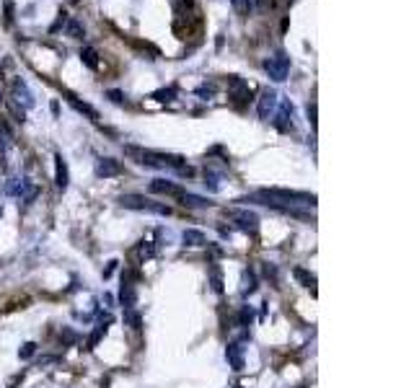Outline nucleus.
<instances>
[{
  "label": "nucleus",
  "mask_w": 414,
  "mask_h": 388,
  "mask_svg": "<svg viewBox=\"0 0 414 388\" xmlns=\"http://www.w3.org/2000/svg\"><path fill=\"white\" fill-rule=\"evenodd\" d=\"M137 256H140V259H153L156 256V246L150 241H140V243H137Z\"/></svg>",
  "instance_id": "obj_29"
},
{
  "label": "nucleus",
  "mask_w": 414,
  "mask_h": 388,
  "mask_svg": "<svg viewBox=\"0 0 414 388\" xmlns=\"http://www.w3.org/2000/svg\"><path fill=\"white\" fill-rule=\"evenodd\" d=\"M207 285H210V290L213 293H218V295H223V272H220V267L218 264H210V282H207Z\"/></svg>",
  "instance_id": "obj_20"
},
{
  "label": "nucleus",
  "mask_w": 414,
  "mask_h": 388,
  "mask_svg": "<svg viewBox=\"0 0 414 388\" xmlns=\"http://www.w3.org/2000/svg\"><path fill=\"white\" fill-rule=\"evenodd\" d=\"M6 18L8 21L13 18V3H11V0H6Z\"/></svg>",
  "instance_id": "obj_39"
},
{
  "label": "nucleus",
  "mask_w": 414,
  "mask_h": 388,
  "mask_svg": "<svg viewBox=\"0 0 414 388\" xmlns=\"http://www.w3.org/2000/svg\"><path fill=\"white\" fill-rule=\"evenodd\" d=\"M11 145H13V132L6 124V119H0V161H6V153L11 150Z\"/></svg>",
  "instance_id": "obj_18"
},
{
  "label": "nucleus",
  "mask_w": 414,
  "mask_h": 388,
  "mask_svg": "<svg viewBox=\"0 0 414 388\" xmlns=\"http://www.w3.org/2000/svg\"><path fill=\"white\" fill-rule=\"evenodd\" d=\"M264 70H267V75L274 81V83H283V81H288V75H290V57L280 49V52H274L272 57H267L264 60Z\"/></svg>",
  "instance_id": "obj_4"
},
{
  "label": "nucleus",
  "mask_w": 414,
  "mask_h": 388,
  "mask_svg": "<svg viewBox=\"0 0 414 388\" xmlns=\"http://www.w3.org/2000/svg\"><path fill=\"white\" fill-rule=\"evenodd\" d=\"M67 34H70L73 39H83L86 36V29L78 21H67Z\"/></svg>",
  "instance_id": "obj_30"
},
{
  "label": "nucleus",
  "mask_w": 414,
  "mask_h": 388,
  "mask_svg": "<svg viewBox=\"0 0 414 388\" xmlns=\"http://www.w3.org/2000/svg\"><path fill=\"white\" fill-rule=\"evenodd\" d=\"M106 96H109V99H111V101H114V104H124V99H127V96H124V93H122V91H109V93H106Z\"/></svg>",
  "instance_id": "obj_37"
},
{
  "label": "nucleus",
  "mask_w": 414,
  "mask_h": 388,
  "mask_svg": "<svg viewBox=\"0 0 414 388\" xmlns=\"http://www.w3.org/2000/svg\"><path fill=\"white\" fill-rule=\"evenodd\" d=\"M293 275H295V280H298L303 287H311V290H313V285H316V275H313V272H308V269H303V267H295Z\"/></svg>",
  "instance_id": "obj_23"
},
{
  "label": "nucleus",
  "mask_w": 414,
  "mask_h": 388,
  "mask_svg": "<svg viewBox=\"0 0 414 388\" xmlns=\"http://www.w3.org/2000/svg\"><path fill=\"white\" fill-rule=\"evenodd\" d=\"M70 104H73V109L76 111H81V114H86L88 119H93V122H99V111L91 106V104H86V101H78L76 96H70Z\"/></svg>",
  "instance_id": "obj_22"
},
{
  "label": "nucleus",
  "mask_w": 414,
  "mask_h": 388,
  "mask_svg": "<svg viewBox=\"0 0 414 388\" xmlns=\"http://www.w3.org/2000/svg\"><path fill=\"white\" fill-rule=\"evenodd\" d=\"M8 106H11V111L16 114V122H21V124H24V122H26V111H24V109H21L18 104H13V101H11Z\"/></svg>",
  "instance_id": "obj_34"
},
{
  "label": "nucleus",
  "mask_w": 414,
  "mask_h": 388,
  "mask_svg": "<svg viewBox=\"0 0 414 388\" xmlns=\"http://www.w3.org/2000/svg\"><path fill=\"white\" fill-rule=\"evenodd\" d=\"M34 355H36V344H34V342L21 344V350H18V357H21V360H31Z\"/></svg>",
  "instance_id": "obj_31"
},
{
  "label": "nucleus",
  "mask_w": 414,
  "mask_h": 388,
  "mask_svg": "<svg viewBox=\"0 0 414 388\" xmlns=\"http://www.w3.org/2000/svg\"><path fill=\"white\" fill-rule=\"evenodd\" d=\"M236 388H243V385H236Z\"/></svg>",
  "instance_id": "obj_43"
},
{
  "label": "nucleus",
  "mask_w": 414,
  "mask_h": 388,
  "mask_svg": "<svg viewBox=\"0 0 414 388\" xmlns=\"http://www.w3.org/2000/svg\"><path fill=\"white\" fill-rule=\"evenodd\" d=\"M119 305L124 311H132L137 305V287L129 280H124V277H122V287H119Z\"/></svg>",
  "instance_id": "obj_12"
},
{
  "label": "nucleus",
  "mask_w": 414,
  "mask_h": 388,
  "mask_svg": "<svg viewBox=\"0 0 414 388\" xmlns=\"http://www.w3.org/2000/svg\"><path fill=\"white\" fill-rule=\"evenodd\" d=\"M60 339H62V344H73V342H78V334L73 329H62Z\"/></svg>",
  "instance_id": "obj_33"
},
{
  "label": "nucleus",
  "mask_w": 414,
  "mask_h": 388,
  "mask_svg": "<svg viewBox=\"0 0 414 388\" xmlns=\"http://www.w3.org/2000/svg\"><path fill=\"white\" fill-rule=\"evenodd\" d=\"M124 153L145 168H163V171H176L179 176H192L194 171L186 166L184 156L176 153H161V150H145V148H137V145H124Z\"/></svg>",
  "instance_id": "obj_1"
},
{
  "label": "nucleus",
  "mask_w": 414,
  "mask_h": 388,
  "mask_svg": "<svg viewBox=\"0 0 414 388\" xmlns=\"http://www.w3.org/2000/svg\"><path fill=\"white\" fill-rule=\"evenodd\" d=\"M0 215H3V207H0Z\"/></svg>",
  "instance_id": "obj_41"
},
{
  "label": "nucleus",
  "mask_w": 414,
  "mask_h": 388,
  "mask_svg": "<svg viewBox=\"0 0 414 388\" xmlns=\"http://www.w3.org/2000/svg\"><path fill=\"white\" fill-rule=\"evenodd\" d=\"M308 119H311V127H316V104H308Z\"/></svg>",
  "instance_id": "obj_38"
},
{
  "label": "nucleus",
  "mask_w": 414,
  "mask_h": 388,
  "mask_svg": "<svg viewBox=\"0 0 414 388\" xmlns=\"http://www.w3.org/2000/svg\"><path fill=\"white\" fill-rule=\"evenodd\" d=\"M150 99H156L158 104H168V101H174L176 99V88L174 86H168V88H161V91H156Z\"/></svg>",
  "instance_id": "obj_25"
},
{
  "label": "nucleus",
  "mask_w": 414,
  "mask_h": 388,
  "mask_svg": "<svg viewBox=\"0 0 414 388\" xmlns=\"http://www.w3.org/2000/svg\"><path fill=\"white\" fill-rule=\"evenodd\" d=\"M13 104H18L21 109L34 106V93L29 91V86L24 81H13Z\"/></svg>",
  "instance_id": "obj_11"
},
{
  "label": "nucleus",
  "mask_w": 414,
  "mask_h": 388,
  "mask_svg": "<svg viewBox=\"0 0 414 388\" xmlns=\"http://www.w3.org/2000/svg\"><path fill=\"white\" fill-rule=\"evenodd\" d=\"M54 184L60 191L67 189V184H70V173H67V163L60 153H54Z\"/></svg>",
  "instance_id": "obj_13"
},
{
  "label": "nucleus",
  "mask_w": 414,
  "mask_h": 388,
  "mask_svg": "<svg viewBox=\"0 0 414 388\" xmlns=\"http://www.w3.org/2000/svg\"><path fill=\"white\" fill-rule=\"evenodd\" d=\"M215 93V86H199L197 88V96H204V99H210Z\"/></svg>",
  "instance_id": "obj_36"
},
{
  "label": "nucleus",
  "mask_w": 414,
  "mask_h": 388,
  "mask_svg": "<svg viewBox=\"0 0 414 388\" xmlns=\"http://www.w3.org/2000/svg\"><path fill=\"white\" fill-rule=\"evenodd\" d=\"M122 173V163L117 158H109V156H101L96 161V176L101 179H111V176H119Z\"/></svg>",
  "instance_id": "obj_9"
},
{
  "label": "nucleus",
  "mask_w": 414,
  "mask_h": 388,
  "mask_svg": "<svg viewBox=\"0 0 414 388\" xmlns=\"http://www.w3.org/2000/svg\"><path fill=\"white\" fill-rule=\"evenodd\" d=\"M225 360H228V365L236 370V373H241L243 367H246V357H243V344L241 342H231L228 347H225Z\"/></svg>",
  "instance_id": "obj_10"
},
{
  "label": "nucleus",
  "mask_w": 414,
  "mask_h": 388,
  "mask_svg": "<svg viewBox=\"0 0 414 388\" xmlns=\"http://www.w3.org/2000/svg\"><path fill=\"white\" fill-rule=\"evenodd\" d=\"M150 191L153 194H168V197H179V194L184 191L179 184H174V181H166V179H153L150 181Z\"/></svg>",
  "instance_id": "obj_16"
},
{
  "label": "nucleus",
  "mask_w": 414,
  "mask_h": 388,
  "mask_svg": "<svg viewBox=\"0 0 414 388\" xmlns=\"http://www.w3.org/2000/svg\"><path fill=\"white\" fill-rule=\"evenodd\" d=\"M81 60L88 65L91 70H99V52H96L93 47H83V49H81Z\"/></svg>",
  "instance_id": "obj_24"
},
{
  "label": "nucleus",
  "mask_w": 414,
  "mask_h": 388,
  "mask_svg": "<svg viewBox=\"0 0 414 388\" xmlns=\"http://www.w3.org/2000/svg\"><path fill=\"white\" fill-rule=\"evenodd\" d=\"M277 104H280V93L274 91V88H264V91H261V96H259V104H256V109H259V119H264V122H267V119L274 114Z\"/></svg>",
  "instance_id": "obj_6"
},
{
  "label": "nucleus",
  "mask_w": 414,
  "mask_h": 388,
  "mask_svg": "<svg viewBox=\"0 0 414 388\" xmlns=\"http://www.w3.org/2000/svg\"><path fill=\"white\" fill-rule=\"evenodd\" d=\"M117 267H119V262H117V259H111V262L106 264V269H104V280H109V277L117 272Z\"/></svg>",
  "instance_id": "obj_35"
},
{
  "label": "nucleus",
  "mask_w": 414,
  "mask_h": 388,
  "mask_svg": "<svg viewBox=\"0 0 414 388\" xmlns=\"http://www.w3.org/2000/svg\"><path fill=\"white\" fill-rule=\"evenodd\" d=\"M251 321H254V308H251V305H243V308L238 311V326L249 329Z\"/></svg>",
  "instance_id": "obj_27"
},
{
  "label": "nucleus",
  "mask_w": 414,
  "mask_h": 388,
  "mask_svg": "<svg viewBox=\"0 0 414 388\" xmlns=\"http://www.w3.org/2000/svg\"><path fill=\"white\" fill-rule=\"evenodd\" d=\"M179 202H181L184 207H189V210H207V207H213L210 200L199 197V194H192V191H181V194H179Z\"/></svg>",
  "instance_id": "obj_15"
},
{
  "label": "nucleus",
  "mask_w": 414,
  "mask_h": 388,
  "mask_svg": "<svg viewBox=\"0 0 414 388\" xmlns=\"http://www.w3.org/2000/svg\"><path fill=\"white\" fill-rule=\"evenodd\" d=\"M241 202H254V205H264V207H298V205H306V207H313L316 205V194H308V191H290V189H259L256 194L251 197L241 200Z\"/></svg>",
  "instance_id": "obj_2"
},
{
  "label": "nucleus",
  "mask_w": 414,
  "mask_h": 388,
  "mask_svg": "<svg viewBox=\"0 0 414 388\" xmlns=\"http://www.w3.org/2000/svg\"><path fill=\"white\" fill-rule=\"evenodd\" d=\"M124 323H129L132 329H137V332H140V329H143V316L137 313L135 308H132V311H124Z\"/></svg>",
  "instance_id": "obj_26"
},
{
  "label": "nucleus",
  "mask_w": 414,
  "mask_h": 388,
  "mask_svg": "<svg viewBox=\"0 0 414 388\" xmlns=\"http://www.w3.org/2000/svg\"><path fill=\"white\" fill-rule=\"evenodd\" d=\"M119 207L124 210H137V212H153V215H163L168 218L171 215V207L163 205V202H153L150 197H143V194H122L117 200Z\"/></svg>",
  "instance_id": "obj_3"
},
{
  "label": "nucleus",
  "mask_w": 414,
  "mask_h": 388,
  "mask_svg": "<svg viewBox=\"0 0 414 388\" xmlns=\"http://www.w3.org/2000/svg\"><path fill=\"white\" fill-rule=\"evenodd\" d=\"M111 321H114V318H111L109 313H101V321L96 323V329H93V332H91V337L86 339V347H81V350L93 352V350H96V344H99V342L106 337V332H109V323H111Z\"/></svg>",
  "instance_id": "obj_8"
},
{
  "label": "nucleus",
  "mask_w": 414,
  "mask_h": 388,
  "mask_svg": "<svg viewBox=\"0 0 414 388\" xmlns=\"http://www.w3.org/2000/svg\"><path fill=\"white\" fill-rule=\"evenodd\" d=\"M231 218H233L236 228L243 230V233H251L254 236L259 230V215L251 212V210H236V212H231Z\"/></svg>",
  "instance_id": "obj_7"
},
{
  "label": "nucleus",
  "mask_w": 414,
  "mask_h": 388,
  "mask_svg": "<svg viewBox=\"0 0 414 388\" xmlns=\"http://www.w3.org/2000/svg\"><path fill=\"white\" fill-rule=\"evenodd\" d=\"M264 277L272 282V285H277L280 282V269H277V264H272V262H264Z\"/></svg>",
  "instance_id": "obj_28"
},
{
  "label": "nucleus",
  "mask_w": 414,
  "mask_h": 388,
  "mask_svg": "<svg viewBox=\"0 0 414 388\" xmlns=\"http://www.w3.org/2000/svg\"><path fill=\"white\" fill-rule=\"evenodd\" d=\"M202 179H204L202 184L207 186V191H213V194H215V191H220V173H215L213 168H204Z\"/></svg>",
  "instance_id": "obj_21"
},
{
  "label": "nucleus",
  "mask_w": 414,
  "mask_h": 388,
  "mask_svg": "<svg viewBox=\"0 0 414 388\" xmlns=\"http://www.w3.org/2000/svg\"><path fill=\"white\" fill-rule=\"evenodd\" d=\"M104 303H106V305H111V303H114V298H111L109 293H104Z\"/></svg>",
  "instance_id": "obj_40"
},
{
  "label": "nucleus",
  "mask_w": 414,
  "mask_h": 388,
  "mask_svg": "<svg viewBox=\"0 0 414 388\" xmlns=\"http://www.w3.org/2000/svg\"><path fill=\"white\" fill-rule=\"evenodd\" d=\"M181 241H184V246H189V248H199V246H207L210 241H207V236L202 233V230H197V228H186L184 233H181Z\"/></svg>",
  "instance_id": "obj_17"
},
{
  "label": "nucleus",
  "mask_w": 414,
  "mask_h": 388,
  "mask_svg": "<svg viewBox=\"0 0 414 388\" xmlns=\"http://www.w3.org/2000/svg\"><path fill=\"white\" fill-rule=\"evenodd\" d=\"M231 3H233V8H236L238 13H249V11L254 8L256 0H231Z\"/></svg>",
  "instance_id": "obj_32"
},
{
  "label": "nucleus",
  "mask_w": 414,
  "mask_h": 388,
  "mask_svg": "<svg viewBox=\"0 0 414 388\" xmlns=\"http://www.w3.org/2000/svg\"><path fill=\"white\" fill-rule=\"evenodd\" d=\"M293 114H295L293 101L290 99H280L277 111L272 114L274 117L272 122H274V127H277V132H290V129H293Z\"/></svg>",
  "instance_id": "obj_5"
},
{
  "label": "nucleus",
  "mask_w": 414,
  "mask_h": 388,
  "mask_svg": "<svg viewBox=\"0 0 414 388\" xmlns=\"http://www.w3.org/2000/svg\"><path fill=\"white\" fill-rule=\"evenodd\" d=\"M0 101H3V93H0Z\"/></svg>",
  "instance_id": "obj_42"
},
{
  "label": "nucleus",
  "mask_w": 414,
  "mask_h": 388,
  "mask_svg": "<svg viewBox=\"0 0 414 388\" xmlns=\"http://www.w3.org/2000/svg\"><path fill=\"white\" fill-rule=\"evenodd\" d=\"M231 86H233V88H231V99H236V104L243 106V104L251 99V88H249L238 75H231Z\"/></svg>",
  "instance_id": "obj_14"
},
{
  "label": "nucleus",
  "mask_w": 414,
  "mask_h": 388,
  "mask_svg": "<svg viewBox=\"0 0 414 388\" xmlns=\"http://www.w3.org/2000/svg\"><path fill=\"white\" fill-rule=\"evenodd\" d=\"M256 275H254V269H243V277H241V295L243 298H249V295H254L256 293Z\"/></svg>",
  "instance_id": "obj_19"
}]
</instances>
